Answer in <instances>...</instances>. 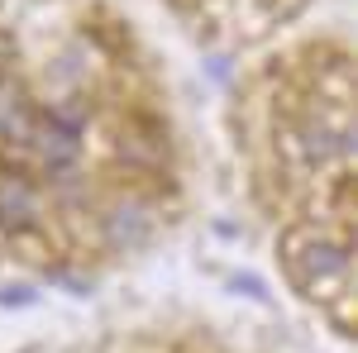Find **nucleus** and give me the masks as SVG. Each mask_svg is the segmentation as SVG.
Returning <instances> with one entry per match:
<instances>
[{
    "instance_id": "f257e3e1",
    "label": "nucleus",
    "mask_w": 358,
    "mask_h": 353,
    "mask_svg": "<svg viewBox=\"0 0 358 353\" xmlns=\"http://www.w3.org/2000/svg\"><path fill=\"white\" fill-rule=\"evenodd\" d=\"M282 263H287L292 282L301 287L306 296H315V287H320L325 277H339V282H344V272H349V248L325 239V234H315V229H296V234L282 239Z\"/></svg>"
},
{
    "instance_id": "f03ea898",
    "label": "nucleus",
    "mask_w": 358,
    "mask_h": 353,
    "mask_svg": "<svg viewBox=\"0 0 358 353\" xmlns=\"http://www.w3.org/2000/svg\"><path fill=\"white\" fill-rule=\"evenodd\" d=\"M29 143L38 148V158L48 167H67L77 158V148H82V129H72V124H62L53 115H43V120H34V134Z\"/></svg>"
},
{
    "instance_id": "7ed1b4c3",
    "label": "nucleus",
    "mask_w": 358,
    "mask_h": 353,
    "mask_svg": "<svg viewBox=\"0 0 358 353\" xmlns=\"http://www.w3.org/2000/svg\"><path fill=\"white\" fill-rule=\"evenodd\" d=\"M38 219V191L24 177H0V229L20 234Z\"/></svg>"
},
{
    "instance_id": "20e7f679",
    "label": "nucleus",
    "mask_w": 358,
    "mask_h": 353,
    "mask_svg": "<svg viewBox=\"0 0 358 353\" xmlns=\"http://www.w3.org/2000/svg\"><path fill=\"white\" fill-rule=\"evenodd\" d=\"M0 134L5 138H29L34 134V115L20 101V91H0Z\"/></svg>"
},
{
    "instance_id": "39448f33",
    "label": "nucleus",
    "mask_w": 358,
    "mask_h": 353,
    "mask_svg": "<svg viewBox=\"0 0 358 353\" xmlns=\"http://www.w3.org/2000/svg\"><path fill=\"white\" fill-rule=\"evenodd\" d=\"M143 234H148V219H143L138 206H120V210L110 215V239H115V244L129 248V244H138Z\"/></svg>"
},
{
    "instance_id": "423d86ee",
    "label": "nucleus",
    "mask_w": 358,
    "mask_h": 353,
    "mask_svg": "<svg viewBox=\"0 0 358 353\" xmlns=\"http://www.w3.org/2000/svg\"><path fill=\"white\" fill-rule=\"evenodd\" d=\"M48 115H53V120H62V124H72V129H82L91 110H86V101H82V96H67V101H57V106L48 110Z\"/></svg>"
}]
</instances>
